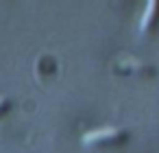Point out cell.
<instances>
[{
	"label": "cell",
	"mask_w": 159,
	"mask_h": 153,
	"mask_svg": "<svg viewBox=\"0 0 159 153\" xmlns=\"http://www.w3.org/2000/svg\"><path fill=\"white\" fill-rule=\"evenodd\" d=\"M116 66H122L124 70H133V72H155V68L150 64H144V61H137V59H131V57L118 59Z\"/></svg>",
	"instance_id": "obj_3"
},
{
	"label": "cell",
	"mask_w": 159,
	"mask_h": 153,
	"mask_svg": "<svg viewBox=\"0 0 159 153\" xmlns=\"http://www.w3.org/2000/svg\"><path fill=\"white\" fill-rule=\"evenodd\" d=\"M7 107H9V96H2V94H0V112L7 109Z\"/></svg>",
	"instance_id": "obj_4"
},
{
	"label": "cell",
	"mask_w": 159,
	"mask_h": 153,
	"mask_svg": "<svg viewBox=\"0 0 159 153\" xmlns=\"http://www.w3.org/2000/svg\"><path fill=\"white\" fill-rule=\"evenodd\" d=\"M157 16H159V0H150V2L146 5V9H144V13H142L139 31H148V29L155 24Z\"/></svg>",
	"instance_id": "obj_2"
},
{
	"label": "cell",
	"mask_w": 159,
	"mask_h": 153,
	"mask_svg": "<svg viewBox=\"0 0 159 153\" xmlns=\"http://www.w3.org/2000/svg\"><path fill=\"white\" fill-rule=\"evenodd\" d=\"M129 131L124 127H116V125H107V127H98L92 131L83 133V142L85 144H107V142H122L126 140Z\"/></svg>",
	"instance_id": "obj_1"
}]
</instances>
